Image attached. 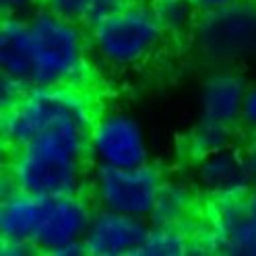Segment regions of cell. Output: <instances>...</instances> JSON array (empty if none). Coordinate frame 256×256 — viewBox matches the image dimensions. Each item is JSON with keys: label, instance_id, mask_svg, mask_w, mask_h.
<instances>
[{"label": "cell", "instance_id": "17", "mask_svg": "<svg viewBox=\"0 0 256 256\" xmlns=\"http://www.w3.org/2000/svg\"><path fill=\"white\" fill-rule=\"evenodd\" d=\"M128 2L132 0H44V6L64 19L89 27Z\"/></svg>", "mask_w": 256, "mask_h": 256}, {"label": "cell", "instance_id": "23", "mask_svg": "<svg viewBox=\"0 0 256 256\" xmlns=\"http://www.w3.org/2000/svg\"><path fill=\"white\" fill-rule=\"evenodd\" d=\"M196 6L200 10H213V8H221V6H228L236 0H194Z\"/></svg>", "mask_w": 256, "mask_h": 256}, {"label": "cell", "instance_id": "2", "mask_svg": "<svg viewBox=\"0 0 256 256\" xmlns=\"http://www.w3.org/2000/svg\"><path fill=\"white\" fill-rule=\"evenodd\" d=\"M91 54L112 70L138 68L166 46L168 31L151 2H128L87 29Z\"/></svg>", "mask_w": 256, "mask_h": 256}, {"label": "cell", "instance_id": "22", "mask_svg": "<svg viewBox=\"0 0 256 256\" xmlns=\"http://www.w3.org/2000/svg\"><path fill=\"white\" fill-rule=\"evenodd\" d=\"M40 0H0L4 14H25L29 10H34Z\"/></svg>", "mask_w": 256, "mask_h": 256}, {"label": "cell", "instance_id": "19", "mask_svg": "<svg viewBox=\"0 0 256 256\" xmlns=\"http://www.w3.org/2000/svg\"><path fill=\"white\" fill-rule=\"evenodd\" d=\"M232 140H234V128L198 120L196 126L186 134V153L194 162V159H200L219 149L232 147Z\"/></svg>", "mask_w": 256, "mask_h": 256}, {"label": "cell", "instance_id": "3", "mask_svg": "<svg viewBox=\"0 0 256 256\" xmlns=\"http://www.w3.org/2000/svg\"><path fill=\"white\" fill-rule=\"evenodd\" d=\"M34 44L31 85L83 87L89 76V36L81 23L64 19L46 6L29 17Z\"/></svg>", "mask_w": 256, "mask_h": 256}, {"label": "cell", "instance_id": "24", "mask_svg": "<svg viewBox=\"0 0 256 256\" xmlns=\"http://www.w3.org/2000/svg\"><path fill=\"white\" fill-rule=\"evenodd\" d=\"M246 198H248V204H250V209H252V213L256 215V186L248 192V194H246Z\"/></svg>", "mask_w": 256, "mask_h": 256}, {"label": "cell", "instance_id": "13", "mask_svg": "<svg viewBox=\"0 0 256 256\" xmlns=\"http://www.w3.org/2000/svg\"><path fill=\"white\" fill-rule=\"evenodd\" d=\"M44 206V196L19 190L10 184L8 192L2 194V202H0V242L34 246Z\"/></svg>", "mask_w": 256, "mask_h": 256}, {"label": "cell", "instance_id": "5", "mask_svg": "<svg viewBox=\"0 0 256 256\" xmlns=\"http://www.w3.org/2000/svg\"><path fill=\"white\" fill-rule=\"evenodd\" d=\"M190 36L196 54L215 66H236L256 58V0L200 10Z\"/></svg>", "mask_w": 256, "mask_h": 256}, {"label": "cell", "instance_id": "4", "mask_svg": "<svg viewBox=\"0 0 256 256\" xmlns=\"http://www.w3.org/2000/svg\"><path fill=\"white\" fill-rule=\"evenodd\" d=\"M95 108L83 87L72 85H31L8 108H2L0 132L4 145L12 151L40 132L64 122L91 126Z\"/></svg>", "mask_w": 256, "mask_h": 256}, {"label": "cell", "instance_id": "20", "mask_svg": "<svg viewBox=\"0 0 256 256\" xmlns=\"http://www.w3.org/2000/svg\"><path fill=\"white\" fill-rule=\"evenodd\" d=\"M240 126H244L248 132L256 130V83L248 85L246 98H244V108H242V120Z\"/></svg>", "mask_w": 256, "mask_h": 256}, {"label": "cell", "instance_id": "8", "mask_svg": "<svg viewBox=\"0 0 256 256\" xmlns=\"http://www.w3.org/2000/svg\"><path fill=\"white\" fill-rule=\"evenodd\" d=\"M248 194V192H246ZM246 194L211 196L206 209V252L254 256L256 254V215L252 213Z\"/></svg>", "mask_w": 256, "mask_h": 256}, {"label": "cell", "instance_id": "21", "mask_svg": "<svg viewBox=\"0 0 256 256\" xmlns=\"http://www.w3.org/2000/svg\"><path fill=\"white\" fill-rule=\"evenodd\" d=\"M242 153H244V162H246L248 174L252 178V186H256V130H252L248 134V140H246Z\"/></svg>", "mask_w": 256, "mask_h": 256}, {"label": "cell", "instance_id": "11", "mask_svg": "<svg viewBox=\"0 0 256 256\" xmlns=\"http://www.w3.org/2000/svg\"><path fill=\"white\" fill-rule=\"evenodd\" d=\"M246 76L236 66H217L202 78L198 91V120L236 128L242 120Z\"/></svg>", "mask_w": 256, "mask_h": 256}, {"label": "cell", "instance_id": "6", "mask_svg": "<svg viewBox=\"0 0 256 256\" xmlns=\"http://www.w3.org/2000/svg\"><path fill=\"white\" fill-rule=\"evenodd\" d=\"M166 184L162 170L153 164L136 168L95 166L91 172V196L102 209L149 219Z\"/></svg>", "mask_w": 256, "mask_h": 256}, {"label": "cell", "instance_id": "1", "mask_svg": "<svg viewBox=\"0 0 256 256\" xmlns=\"http://www.w3.org/2000/svg\"><path fill=\"white\" fill-rule=\"evenodd\" d=\"M89 130L87 124L64 122L12 149L8 182L44 198L76 194L85 178Z\"/></svg>", "mask_w": 256, "mask_h": 256}, {"label": "cell", "instance_id": "16", "mask_svg": "<svg viewBox=\"0 0 256 256\" xmlns=\"http://www.w3.org/2000/svg\"><path fill=\"white\" fill-rule=\"evenodd\" d=\"M192 250V240L184 226L153 223L138 256H184Z\"/></svg>", "mask_w": 256, "mask_h": 256}, {"label": "cell", "instance_id": "14", "mask_svg": "<svg viewBox=\"0 0 256 256\" xmlns=\"http://www.w3.org/2000/svg\"><path fill=\"white\" fill-rule=\"evenodd\" d=\"M0 72L2 76L31 85L34 44L29 19H23V14H4L0 23Z\"/></svg>", "mask_w": 256, "mask_h": 256}, {"label": "cell", "instance_id": "9", "mask_svg": "<svg viewBox=\"0 0 256 256\" xmlns=\"http://www.w3.org/2000/svg\"><path fill=\"white\" fill-rule=\"evenodd\" d=\"M91 217V204L78 192L46 198L42 223L34 238L36 250L56 256L62 248L83 242Z\"/></svg>", "mask_w": 256, "mask_h": 256}, {"label": "cell", "instance_id": "12", "mask_svg": "<svg viewBox=\"0 0 256 256\" xmlns=\"http://www.w3.org/2000/svg\"><path fill=\"white\" fill-rule=\"evenodd\" d=\"M192 180L209 196L246 194L252 186L244 153L234 147H226L200 159H194Z\"/></svg>", "mask_w": 256, "mask_h": 256}, {"label": "cell", "instance_id": "15", "mask_svg": "<svg viewBox=\"0 0 256 256\" xmlns=\"http://www.w3.org/2000/svg\"><path fill=\"white\" fill-rule=\"evenodd\" d=\"M192 206H194V190L180 180H172V182L166 180L149 219L153 223L184 226V221L192 213Z\"/></svg>", "mask_w": 256, "mask_h": 256}, {"label": "cell", "instance_id": "18", "mask_svg": "<svg viewBox=\"0 0 256 256\" xmlns=\"http://www.w3.org/2000/svg\"><path fill=\"white\" fill-rule=\"evenodd\" d=\"M149 2L168 36L182 38L192 34L200 14L194 0H149Z\"/></svg>", "mask_w": 256, "mask_h": 256}, {"label": "cell", "instance_id": "10", "mask_svg": "<svg viewBox=\"0 0 256 256\" xmlns=\"http://www.w3.org/2000/svg\"><path fill=\"white\" fill-rule=\"evenodd\" d=\"M147 234V219L98 206L89 221L83 244L87 256H138Z\"/></svg>", "mask_w": 256, "mask_h": 256}, {"label": "cell", "instance_id": "7", "mask_svg": "<svg viewBox=\"0 0 256 256\" xmlns=\"http://www.w3.org/2000/svg\"><path fill=\"white\" fill-rule=\"evenodd\" d=\"M87 142L93 166L136 168L149 164L145 128L130 112L108 110L98 114L91 124Z\"/></svg>", "mask_w": 256, "mask_h": 256}]
</instances>
